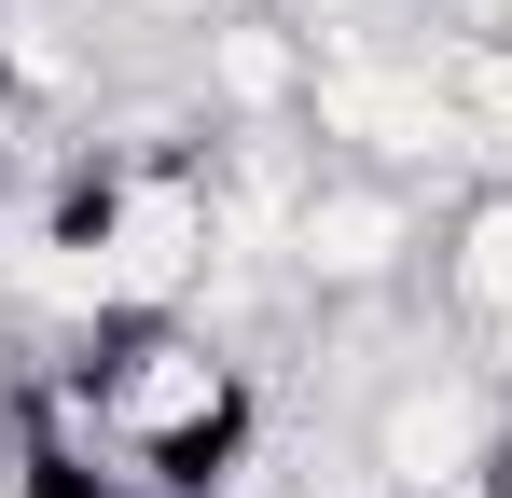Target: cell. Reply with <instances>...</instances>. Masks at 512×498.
<instances>
[{"mask_svg":"<svg viewBox=\"0 0 512 498\" xmlns=\"http://www.w3.org/2000/svg\"><path fill=\"white\" fill-rule=\"evenodd\" d=\"M70 374L97 402V443L153 498H222V471L250 457V346H222L208 319H97L70 332Z\"/></svg>","mask_w":512,"mask_h":498,"instance_id":"6da1fadb","label":"cell"},{"mask_svg":"<svg viewBox=\"0 0 512 498\" xmlns=\"http://www.w3.org/2000/svg\"><path fill=\"white\" fill-rule=\"evenodd\" d=\"M277 263H291L305 305H388V291L429 263L416 180H388V166H319L305 208H291V249H277Z\"/></svg>","mask_w":512,"mask_h":498,"instance_id":"3957f363","label":"cell"},{"mask_svg":"<svg viewBox=\"0 0 512 498\" xmlns=\"http://www.w3.org/2000/svg\"><path fill=\"white\" fill-rule=\"evenodd\" d=\"M457 485H512V374L443 346L374 388V498H457Z\"/></svg>","mask_w":512,"mask_h":498,"instance_id":"7a4b0ae2","label":"cell"}]
</instances>
